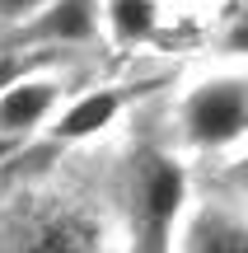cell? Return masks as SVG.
Instances as JSON below:
<instances>
[{
	"instance_id": "obj_5",
	"label": "cell",
	"mask_w": 248,
	"mask_h": 253,
	"mask_svg": "<svg viewBox=\"0 0 248 253\" xmlns=\"http://www.w3.org/2000/svg\"><path fill=\"white\" fill-rule=\"evenodd\" d=\"M99 38H103V0H52L37 19L14 28L5 47L47 56V52H66V47H94Z\"/></svg>"
},
{
	"instance_id": "obj_1",
	"label": "cell",
	"mask_w": 248,
	"mask_h": 253,
	"mask_svg": "<svg viewBox=\"0 0 248 253\" xmlns=\"http://www.w3.org/2000/svg\"><path fill=\"white\" fill-rule=\"evenodd\" d=\"M127 202H131V244L136 253H178V235L187 220L192 183L187 164L169 150H136L131 155V178H127Z\"/></svg>"
},
{
	"instance_id": "obj_10",
	"label": "cell",
	"mask_w": 248,
	"mask_h": 253,
	"mask_svg": "<svg viewBox=\"0 0 248 253\" xmlns=\"http://www.w3.org/2000/svg\"><path fill=\"white\" fill-rule=\"evenodd\" d=\"M220 52L225 56H248V0L230 14V24L220 33Z\"/></svg>"
},
{
	"instance_id": "obj_2",
	"label": "cell",
	"mask_w": 248,
	"mask_h": 253,
	"mask_svg": "<svg viewBox=\"0 0 248 253\" xmlns=\"http://www.w3.org/2000/svg\"><path fill=\"white\" fill-rule=\"evenodd\" d=\"M178 141L197 155H225L248 141V75L211 71L178 99Z\"/></svg>"
},
{
	"instance_id": "obj_8",
	"label": "cell",
	"mask_w": 248,
	"mask_h": 253,
	"mask_svg": "<svg viewBox=\"0 0 248 253\" xmlns=\"http://www.w3.org/2000/svg\"><path fill=\"white\" fill-rule=\"evenodd\" d=\"M103 38L112 47H155L164 38V0H103Z\"/></svg>"
},
{
	"instance_id": "obj_6",
	"label": "cell",
	"mask_w": 248,
	"mask_h": 253,
	"mask_svg": "<svg viewBox=\"0 0 248 253\" xmlns=\"http://www.w3.org/2000/svg\"><path fill=\"white\" fill-rule=\"evenodd\" d=\"M127 103H131V84H89V89H75L71 103L47 126V141L52 145H84V141L108 131L127 113Z\"/></svg>"
},
{
	"instance_id": "obj_7",
	"label": "cell",
	"mask_w": 248,
	"mask_h": 253,
	"mask_svg": "<svg viewBox=\"0 0 248 253\" xmlns=\"http://www.w3.org/2000/svg\"><path fill=\"white\" fill-rule=\"evenodd\" d=\"M178 253H248V211L225 202L192 207L178 235Z\"/></svg>"
},
{
	"instance_id": "obj_3",
	"label": "cell",
	"mask_w": 248,
	"mask_h": 253,
	"mask_svg": "<svg viewBox=\"0 0 248 253\" xmlns=\"http://www.w3.org/2000/svg\"><path fill=\"white\" fill-rule=\"evenodd\" d=\"M5 253H108V230L71 197H42L14 216Z\"/></svg>"
},
{
	"instance_id": "obj_4",
	"label": "cell",
	"mask_w": 248,
	"mask_h": 253,
	"mask_svg": "<svg viewBox=\"0 0 248 253\" xmlns=\"http://www.w3.org/2000/svg\"><path fill=\"white\" fill-rule=\"evenodd\" d=\"M75 84L56 71H24L5 94H0V150L19 141H33V136H47V126L56 122V113L71 103Z\"/></svg>"
},
{
	"instance_id": "obj_9",
	"label": "cell",
	"mask_w": 248,
	"mask_h": 253,
	"mask_svg": "<svg viewBox=\"0 0 248 253\" xmlns=\"http://www.w3.org/2000/svg\"><path fill=\"white\" fill-rule=\"evenodd\" d=\"M47 5H52V0H0V28H5V38L14 33V28H24L28 19H37Z\"/></svg>"
}]
</instances>
